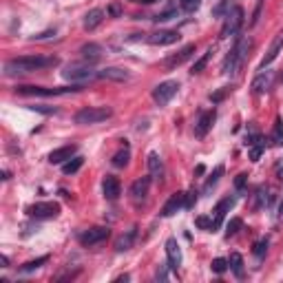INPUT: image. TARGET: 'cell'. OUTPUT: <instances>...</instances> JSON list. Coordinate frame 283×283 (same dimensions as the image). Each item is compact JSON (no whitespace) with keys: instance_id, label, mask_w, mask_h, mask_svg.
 <instances>
[{"instance_id":"6da1fadb","label":"cell","mask_w":283,"mask_h":283,"mask_svg":"<svg viewBox=\"0 0 283 283\" xmlns=\"http://www.w3.org/2000/svg\"><path fill=\"white\" fill-rule=\"evenodd\" d=\"M58 58L56 56H20L13 60L4 62V75H25V73H34L47 67H56Z\"/></svg>"},{"instance_id":"7a4b0ae2","label":"cell","mask_w":283,"mask_h":283,"mask_svg":"<svg viewBox=\"0 0 283 283\" xmlns=\"http://www.w3.org/2000/svg\"><path fill=\"white\" fill-rule=\"evenodd\" d=\"M113 115V108L111 106H86V108H80L73 117V122L80 126H86V124H100V122L108 120Z\"/></svg>"},{"instance_id":"3957f363","label":"cell","mask_w":283,"mask_h":283,"mask_svg":"<svg viewBox=\"0 0 283 283\" xmlns=\"http://www.w3.org/2000/svg\"><path fill=\"white\" fill-rule=\"evenodd\" d=\"M82 91V84H71V86H56V89H44V86H16V93L20 95H35V98H53V95H67V93H77Z\"/></svg>"},{"instance_id":"277c9868","label":"cell","mask_w":283,"mask_h":283,"mask_svg":"<svg viewBox=\"0 0 283 283\" xmlns=\"http://www.w3.org/2000/svg\"><path fill=\"white\" fill-rule=\"evenodd\" d=\"M248 49H250V40L241 38L239 42L235 44V49H232V51L226 56V60H223V65H221V71L228 73V75L237 73V69L241 67V62H244L246 56H248Z\"/></svg>"},{"instance_id":"5b68a950","label":"cell","mask_w":283,"mask_h":283,"mask_svg":"<svg viewBox=\"0 0 283 283\" xmlns=\"http://www.w3.org/2000/svg\"><path fill=\"white\" fill-rule=\"evenodd\" d=\"M62 77H65V80L75 82V84H84V82L98 77V71H93V67H91L89 62H82V65H69V67H65Z\"/></svg>"},{"instance_id":"8992f818","label":"cell","mask_w":283,"mask_h":283,"mask_svg":"<svg viewBox=\"0 0 283 283\" xmlns=\"http://www.w3.org/2000/svg\"><path fill=\"white\" fill-rule=\"evenodd\" d=\"M177 89H179V84H177L175 80H166V82H162V84H157L153 89L155 104H157V106H166V104L177 95Z\"/></svg>"},{"instance_id":"52a82bcc","label":"cell","mask_w":283,"mask_h":283,"mask_svg":"<svg viewBox=\"0 0 283 283\" xmlns=\"http://www.w3.org/2000/svg\"><path fill=\"white\" fill-rule=\"evenodd\" d=\"M241 25H244V9L232 7L230 13L226 16V22H223V27H221V38H230V35L239 34Z\"/></svg>"},{"instance_id":"ba28073f","label":"cell","mask_w":283,"mask_h":283,"mask_svg":"<svg viewBox=\"0 0 283 283\" xmlns=\"http://www.w3.org/2000/svg\"><path fill=\"white\" fill-rule=\"evenodd\" d=\"M27 212H29V217H34V219H53V217L60 214V204L38 202V204H34V206L27 208Z\"/></svg>"},{"instance_id":"9c48e42d","label":"cell","mask_w":283,"mask_h":283,"mask_svg":"<svg viewBox=\"0 0 283 283\" xmlns=\"http://www.w3.org/2000/svg\"><path fill=\"white\" fill-rule=\"evenodd\" d=\"M272 84H275V71H270V69L263 71L261 69V73L252 80L250 89H252L254 95H263V93H268V91L272 89Z\"/></svg>"},{"instance_id":"30bf717a","label":"cell","mask_w":283,"mask_h":283,"mask_svg":"<svg viewBox=\"0 0 283 283\" xmlns=\"http://www.w3.org/2000/svg\"><path fill=\"white\" fill-rule=\"evenodd\" d=\"M108 235H111V230L104 228V226L89 228L86 232H82L80 235V244L82 246H98V244H102L104 239H108Z\"/></svg>"},{"instance_id":"8fae6325","label":"cell","mask_w":283,"mask_h":283,"mask_svg":"<svg viewBox=\"0 0 283 283\" xmlns=\"http://www.w3.org/2000/svg\"><path fill=\"white\" fill-rule=\"evenodd\" d=\"M193 56H195V44H186V47L179 49V51H177L175 56L166 58V60H164V67H166V69H175V67L184 65L186 60H190Z\"/></svg>"},{"instance_id":"7c38bea8","label":"cell","mask_w":283,"mask_h":283,"mask_svg":"<svg viewBox=\"0 0 283 283\" xmlns=\"http://www.w3.org/2000/svg\"><path fill=\"white\" fill-rule=\"evenodd\" d=\"M146 40H148L150 44L168 47V44H175L177 40H179V34H177V31H168V29H159V31H155V34H150Z\"/></svg>"},{"instance_id":"4fadbf2b","label":"cell","mask_w":283,"mask_h":283,"mask_svg":"<svg viewBox=\"0 0 283 283\" xmlns=\"http://www.w3.org/2000/svg\"><path fill=\"white\" fill-rule=\"evenodd\" d=\"M232 206H235V197H226L217 204V208H214V212H212V232L221 226L223 217H226V212H230Z\"/></svg>"},{"instance_id":"5bb4252c","label":"cell","mask_w":283,"mask_h":283,"mask_svg":"<svg viewBox=\"0 0 283 283\" xmlns=\"http://www.w3.org/2000/svg\"><path fill=\"white\" fill-rule=\"evenodd\" d=\"M186 206V193H173L171 197H168V202L164 204V208H162V214L164 217H173L179 208H184Z\"/></svg>"},{"instance_id":"9a60e30c","label":"cell","mask_w":283,"mask_h":283,"mask_svg":"<svg viewBox=\"0 0 283 283\" xmlns=\"http://www.w3.org/2000/svg\"><path fill=\"white\" fill-rule=\"evenodd\" d=\"M166 257H168V268L171 270H177L181 266V250L177 239H173V237L166 241Z\"/></svg>"},{"instance_id":"2e32d148","label":"cell","mask_w":283,"mask_h":283,"mask_svg":"<svg viewBox=\"0 0 283 283\" xmlns=\"http://www.w3.org/2000/svg\"><path fill=\"white\" fill-rule=\"evenodd\" d=\"M148 188H150V177H142V179L133 181V186H131V199L135 204H142L146 199V195H148Z\"/></svg>"},{"instance_id":"e0dca14e","label":"cell","mask_w":283,"mask_h":283,"mask_svg":"<svg viewBox=\"0 0 283 283\" xmlns=\"http://www.w3.org/2000/svg\"><path fill=\"white\" fill-rule=\"evenodd\" d=\"M281 49H283V31H279V34L275 35V40H272L270 49H268V53L263 56V60H261V69H266L268 65H272V62L277 60V56L281 53Z\"/></svg>"},{"instance_id":"ac0fdd59","label":"cell","mask_w":283,"mask_h":283,"mask_svg":"<svg viewBox=\"0 0 283 283\" xmlns=\"http://www.w3.org/2000/svg\"><path fill=\"white\" fill-rule=\"evenodd\" d=\"M102 190H104V197H106L108 202H115V199L120 197V193H122L120 179H117V177H113V175H106V177H104Z\"/></svg>"},{"instance_id":"d6986e66","label":"cell","mask_w":283,"mask_h":283,"mask_svg":"<svg viewBox=\"0 0 283 283\" xmlns=\"http://www.w3.org/2000/svg\"><path fill=\"white\" fill-rule=\"evenodd\" d=\"M100 80H113V82H124L131 77V73L126 69H120V67H106V69L98 71Z\"/></svg>"},{"instance_id":"ffe728a7","label":"cell","mask_w":283,"mask_h":283,"mask_svg":"<svg viewBox=\"0 0 283 283\" xmlns=\"http://www.w3.org/2000/svg\"><path fill=\"white\" fill-rule=\"evenodd\" d=\"M75 146H62V148H56V150H51L49 153V162L51 164H65V162H69V159L75 155Z\"/></svg>"},{"instance_id":"44dd1931","label":"cell","mask_w":283,"mask_h":283,"mask_svg":"<svg viewBox=\"0 0 283 283\" xmlns=\"http://www.w3.org/2000/svg\"><path fill=\"white\" fill-rule=\"evenodd\" d=\"M212 122H214V111L202 113L199 120H197V124H195V135H197V138H206V133L211 131V126H212Z\"/></svg>"},{"instance_id":"7402d4cb","label":"cell","mask_w":283,"mask_h":283,"mask_svg":"<svg viewBox=\"0 0 283 283\" xmlns=\"http://www.w3.org/2000/svg\"><path fill=\"white\" fill-rule=\"evenodd\" d=\"M80 56L84 58L89 65H93V62H98L100 58H102V47L95 42H89V44H82L80 47Z\"/></svg>"},{"instance_id":"603a6c76","label":"cell","mask_w":283,"mask_h":283,"mask_svg":"<svg viewBox=\"0 0 283 283\" xmlns=\"http://www.w3.org/2000/svg\"><path fill=\"white\" fill-rule=\"evenodd\" d=\"M104 20V11L102 9H91L89 13L84 16V29L86 31H95Z\"/></svg>"},{"instance_id":"cb8c5ba5","label":"cell","mask_w":283,"mask_h":283,"mask_svg":"<svg viewBox=\"0 0 283 283\" xmlns=\"http://www.w3.org/2000/svg\"><path fill=\"white\" fill-rule=\"evenodd\" d=\"M135 235H138V232H135V228H131L126 235H120V237H117V239H115V250H117V252H124V250L133 248Z\"/></svg>"},{"instance_id":"d4e9b609","label":"cell","mask_w":283,"mask_h":283,"mask_svg":"<svg viewBox=\"0 0 283 283\" xmlns=\"http://www.w3.org/2000/svg\"><path fill=\"white\" fill-rule=\"evenodd\" d=\"M246 144L250 146V159L252 162H259V157H261V153H263V140H261V135H257L254 133L252 138H250V142H246Z\"/></svg>"},{"instance_id":"484cf974","label":"cell","mask_w":283,"mask_h":283,"mask_svg":"<svg viewBox=\"0 0 283 283\" xmlns=\"http://www.w3.org/2000/svg\"><path fill=\"white\" fill-rule=\"evenodd\" d=\"M129 159H131V150H129V146L124 144L115 155H113L111 164H113L115 168H124V166H129Z\"/></svg>"},{"instance_id":"4316f807","label":"cell","mask_w":283,"mask_h":283,"mask_svg":"<svg viewBox=\"0 0 283 283\" xmlns=\"http://www.w3.org/2000/svg\"><path fill=\"white\" fill-rule=\"evenodd\" d=\"M148 171L155 179L162 177V171H164V164H162V157L157 153H148Z\"/></svg>"},{"instance_id":"83f0119b","label":"cell","mask_w":283,"mask_h":283,"mask_svg":"<svg viewBox=\"0 0 283 283\" xmlns=\"http://www.w3.org/2000/svg\"><path fill=\"white\" fill-rule=\"evenodd\" d=\"M228 266L232 268V272H235L237 277H244V259H241L239 252H232L230 254V261H228Z\"/></svg>"},{"instance_id":"f1b7e54d","label":"cell","mask_w":283,"mask_h":283,"mask_svg":"<svg viewBox=\"0 0 283 283\" xmlns=\"http://www.w3.org/2000/svg\"><path fill=\"white\" fill-rule=\"evenodd\" d=\"M221 175H223V166H217L212 171V175L206 179V184H204V193H211L214 186H217V181H219V177H221Z\"/></svg>"},{"instance_id":"f546056e","label":"cell","mask_w":283,"mask_h":283,"mask_svg":"<svg viewBox=\"0 0 283 283\" xmlns=\"http://www.w3.org/2000/svg\"><path fill=\"white\" fill-rule=\"evenodd\" d=\"M232 9V0H221L219 4H214L212 7V16L214 18H221V16H228Z\"/></svg>"},{"instance_id":"4dcf8cb0","label":"cell","mask_w":283,"mask_h":283,"mask_svg":"<svg viewBox=\"0 0 283 283\" xmlns=\"http://www.w3.org/2000/svg\"><path fill=\"white\" fill-rule=\"evenodd\" d=\"M49 261V257L44 254V257H38V259H34V261H27L25 266L20 268V272H34V270H38V268H42L44 263Z\"/></svg>"},{"instance_id":"1f68e13d","label":"cell","mask_w":283,"mask_h":283,"mask_svg":"<svg viewBox=\"0 0 283 283\" xmlns=\"http://www.w3.org/2000/svg\"><path fill=\"white\" fill-rule=\"evenodd\" d=\"M272 144L283 146V122H281V117H277L275 129H272Z\"/></svg>"},{"instance_id":"d6a6232c","label":"cell","mask_w":283,"mask_h":283,"mask_svg":"<svg viewBox=\"0 0 283 283\" xmlns=\"http://www.w3.org/2000/svg\"><path fill=\"white\" fill-rule=\"evenodd\" d=\"M82 164H84V159L82 157H73V159H69V162L62 166V171L67 173V175H73V173H77L82 168Z\"/></svg>"},{"instance_id":"836d02e7","label":"cell","mask_w":283,"mask_h":283,"mask_svg":"<svg viewBox=\"0 0 283 283\" xmlns=\"http://www.w3.org/2000/svg\"><path fill=\"white\" fill-rule=\"evenodd\" d=\"M211 56H212V49H208V51L204 53V56L193 65V71H190V73H193V75H195V73H202L204 69H206V65H208V60H211Z\"/></svg>"},{"instance_id":"e575fe53","label":"cell","mask_w":283,"mask_h":283,"mask_svg":"<svg viewBox=\"0 0 283 283\" xmlns=\"http://www.w3.org/2000/svg\"><path fill=\"white\" fill-rule=\"evenodd\" d=\"M241 226H244V221H241L239 217H232L230 221H228V226H226V235H228V237L237 235V232L241 230Z\"/></svg>"},{"instance_id":"d590c367","label":"cell","mask_w":283,"mask_h":283,"mask_svg":"<svg viewBox=\"0 0 283 283\" xmlns=\"http://www.w3.org/2000/svg\"><path fill=\"white\" fill-rule=\"evenodd\" d=\"M263 190L266 188L261 186V188H257V193H254V208H261V206H266L268 204V197L263 195Z\"/></svg>"},{"instance_id":"8d00e7d4","label":"cell","mask_w":283,"mask_h":283,"mask_svg":"<svg viewBox=\"0 0 283 283\" xmlns=\"http://www.w3.org/2000/svg\"><path fill=\"white\" fill-rule=\"evenodd\" d=\"M177 16V9H168V11L159 13V16H155V22H166V20H173V18Z\"/></svg>"},{"instance_id":"74e56055","label":"cell","mask_w":283,"mask_h":283,"mask_svg":"<svg viewBox=\"0 0 283 283\" xmlns=\"http://www.w3.org/2000/svg\"><path fill=\"white\" fill-rule=\"evenodd\" d=\"M212 270L214 272H219V275H221V272H226V268H228V261L226 259H212Z\"/></svg>"},{"instance_id":"f35d334b","label":"cell","mask_w":283,"mask_h":283,"mask_svg":"<svg viewBox=\"0 0 283 283\" xmlns=\"http://www.w3.org/2000/svg\"><path fill=\"white\" fill-rule=\"evenodd\" d=\"M266 250H268V239H261V241H257V244H254L252 252L257 254V257H263V254H266Z\"/></svg>"},{"instance_id":"ab89813d","label":"cell","mask_w":283,"mask_h":283,"mask_svg":"<svg viewBox=\"0 0 283 283\" xmlns=\"http://www.w3.org/2000/svg\"><path fill=\"white\" fill-rule=\"evenodd\" d=\"M197 190H188V193H186V208H193L195 204H197Z\"/></svg>"},{"instance_id":"60d3db41","label":"cell","mask_w":283,"mask_h":283,"mask_svg":"<svg viewBox=\"0 0 283 283\" xmlns=\"http://www.w3.org/2000/svg\"><path fill=\"white\" fill-rule=\"evenodd\" d=\"M199 4H202V0H181V7H184L186 11H195Z\"/></svg>"},{"instance_id":"b9f144b4","label":"cell","mask_w":283,"mask_h":283,"mask_svg":"<svg viewBox=\"0 0 283 283\" xmlns=\"http://www.w3.org/2000/svg\"><path fill=\"white\" fill-rule=\"evenodd\" d=\"M29 108H31V111L42 113V115H51V113H58L56 106H29Z\"/></svg>"},{"instance_id":"7bdbcfd3","label":"cell","mask_w":283,"mask_h":283,"mask_svg":"<svg viewBox=\"0 0 283 283\" xmlns=\"http://www.w3.org/2000/svg\"><path fill=\"white\" fill-rule=\"evenodd\" d=\"M53 35H56V31L49 29V31H42V34L31 35V40H38V42H40V40H49V38H53Z\"/></svg>"},{"instance_id":"ee69618b","label":"cell","mask_w":283,"mask_h":283,"mask_svg":"<svg viewBox=\"0 0 283 283\" xmlns=\"http://www.w3.org/2000/svg\"><path fill=\"white\" fill-rule=\"evenodd\" d=\"M197 226H199V228H208V230H212V219H208V217H197Z\"/></svg>"},{"instance_id":"f6af8a7d","label":"cell","mask_w":283,"mask_h":283,"mask_svg":"<svg viewBox=\"0 0 283 283\" xmlns=\"http://www.w3.org/2000/svg\"><path fill=\"white\" fill-rule=\"evenodd\" d=\"M246 179H248V175L246 173H241V175H237V179H235V186H237V190H241L246 186Z\"/></svg>"},{"instance_id":"bcb514c9","label":"cell","mask_w":283,"mask_h":283,"mask_svg":"<svg viewBox=\"0 0 283 283\" xmlns=\"http://www.w3.org/2000/svg\"><path fill=\"white\" fill-rule=\"evenodd\" d=\"M108 13H111L113 18H120V16H122V7H120L117 2H113L111 7H108Z\"/></svg>"},{"instance_id":"7dc6e473","label":"cell","mask_w":283,"mask_h":283,"mask_svg":"<svg viewBox=\"0 0 283 283\" xmlns=\"http://www.w3.org/2000/svg\"><path fill=\"white\" fill-rule=\"evenodd\" d=\"M261 2H263V0H257V9H254V16H252V22H250V25H257L259 13H261Z\"/></svg>"},{"instance_id":"c3c4849f","label":"cell","mask_w":283,"mask_h":283,"mask_svg":"<svg viewBox=\"0 0 283 283\" xmlns=\"http://www.w3.org/2000/svg\"><path fill=\"white\" fill-rule=\"evenodd\" d=\"M228 91H230V89H223V91H219V93H214V95H211V98H212V102H219V100H223V95H226V93H228Z\"/></svg>"},{"instance_id":"681fc988","label":"cell","mask_w":283,"mask_h":283,"mask_svg":"<svg viewBox=\"0 0 283 283\" xmlns=\"http://www.w3.org/2000/svg\"><path fill=\"white\" fill-rule=\"evenodd\" d=\"M157 279H166V270H164V268H159V270H157Z\"/></svg>"},{"instance_id":"f907efd6","label":"cell","mask_w":283,"mask_h":283,"mask_svg":"<svg viewBox=\"0 0 283 283\" xmlns=\"http://www.w3.org/2000/svg\"><path fill=\"white\" fill-rule=\"evenodd\" d=\"M0 263H2V268H9V259L4 257V254H2V257H0Z\"/></svg>"},{"instance_id":"816d5d0a","label":"cell","mask_w":283,"mask_h":283,"mask_svg":"<svg viewBox=\"0 0 283 283\" xmlns=\"http://www.w3.org/2000/svg\"><path fill=\"white\" fill-rule=\"evenodd\" d=\"M279 217L283 219V199H281V206H279Z\"/></svg>"},{"instance_id":"f5cc1de1","label":"cell","mask_w":283,"mask_h":283,"mask_svg":"<svg viewBox=\"0 0 283 283\" xmlns=\"http://www.w3.org/2000/svg\"><path fill=\"white\" fill-rule=\"evenodd\" d=\"M138 2H144V4H150V2H155V0H138Z\"/></svg>"},{"instance_id":"db71d44e","label":"cell","mask_w":283,"mask_h":283,"mask_svg":"<svg viewBox=\"0 0 283 283\" xmlns=\"http://www.w3.org/2000/svg\"><path fill=\"white\" fill-rule=\"evenodd\" d=\"M133 2H138V0H133Z\"/></svg>"}]
</instances>
